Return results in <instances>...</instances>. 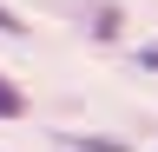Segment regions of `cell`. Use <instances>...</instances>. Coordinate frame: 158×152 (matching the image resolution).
I'll list each match as a JSON object with an SVG mask.
<instances>
[{"mask_svg": "<svg viewBox=\"0 0 158 152\" xmlns=\"http://www.w3.org/2000/svg\"><path fill=\"white\" fill-rule=\"evenodd\" d=\"M20 112H27V93H20L7 73H0V119H20Z\"/></svg>", "mask_w": 158, "mask_h": 152, "instance_id": "obj_1", "label": "cell"}, {"mask_svg": "<svg viewBox=\"0 0 158 152\" xmlns=\"http://www.w3.org/2000/svg\"><path fill=\"white\" fill-rule=\"evenodd\" d=\"M66 145H86V152H132V145H118V139H66Z\"/></svg>", "mask_w": 158, "mask_h": 152, "instance_id": "obj_2", "label": "cell"}, {"mask_svg": "<svg viewBox=\"0 0 158 152\" xmlns=\"http://www.w3.org/2000/svg\"><path fill=\"white\" fill-rule=\"evenodd\" d=\"M138 60H145V66H152V73H158V46H138Z\"/></svg>", "mask_w": 158, "mask_h": 152, "instance_id": "obj_3", "label": "cell"}, {"mask_svg": "<svg viewBox=\"0 0 158 152\" xmlns=\"http://www.w3.org/2000/svg\"><path fill=\"white\" fill-rule=\"evenodd\" d=\"M0 27H7V33H20V20H13V13H7V7H0Z\"/></svg>", "mask_w": 158, "mask_h": 152, "instance_id": "obj_4", "label": "cell"}]
</instances>
